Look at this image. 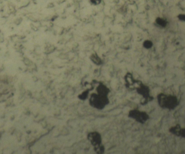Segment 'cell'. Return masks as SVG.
<instances>
[{
    "mask_svg": "<svg viewBox=\"0 0 185 154\" xmlns=\"http://www.w3.org/2000/svg\"><path fill=\"white\" fill-rule=\"evenodd\" d=\"M180 129H181V127L180 126V125H176L175 126L169 129V131L173 134L179 136V133Z\"/></svg>",
    "mask_w": 185,
    "mask_h": 154,
    "instance_id": "3957f363",
    "label": "cell"
},
{
    "mask_svg": "<svg viewBox=\"0 0 185 154\" xmlns=\"http://www.w3.org/2000/svg\"><path fill=\"white\" fill-rule=\"evenodd\" d=\"M101 0H91V2L94 4H100Z\"/></svg>",
    "mask_w": 185,
    "mask_h": 154,
    "instance_id": "52a82bcc",
    "label": "cell"
},
{
    "mask_svg": "<svg viewBox=\"0 0 185 154\" xmlns=\"http://www.w3.org/2000/svg\"><path fill=\"white\" fill-rule=\"evenodd\" d=\"M178 18L180 20L185 21V15H180L178 16Z\"/></svg>",
    "mask_w": 185,
    "mask_h": 154,
    "instance_id": "ba28073f",
    "label": "cell"
},
{
    "mask_svg": "<svg viewBox=\"0 0 185 154\" xmlns=\"http://www.w3.org/2000/svg\"><path fill=\"white\" fill-rule=\"evenodd\" d=\"M159 106L162 108L174 109L178 106V98L175 96L160 94L158 96Z\"/></svg>",
    "mask_w": 185,
    "mask_h": 154,
    "instance_id": "6da1fadb",
    "label": "cell"
},
{
    "mask_svg": "<svg viewBox=\"0 0 185 154\" xmlns=\"http://www.w3.org/2000/svg\"><path fill=\"white\" fill-rule=\"evenodd\" d=\"M133 116L134 117V118L141 122H145L148 119V116L146 113H140L139 111L133 113Z\"/></svg>",
    "mask_w": 185,
    "mask_h": 154,
    "instance_id": "7a4b0ae2",
    "label": "cell"
},
{
    "mask_svg": "<svg viewBox=\"0 0 185 154\" xmlns=\"http://www.w3.org/2000/svg\"><path fill=\"white\" fill-rule=\"evenodd\" d=\"M156 22L157 24L160 26H161L162 27H165L167 23L166 21L163 18H158L156 20Z\"/></svg>",
    "mask_w": 185,
    "mask_h": 154,
    "instance_id": "277c9868",
    "label": "cell"
},
{
    "mask_svg": "<svg viewBox=\"0 0 185 154\" xmlns=\"http://www.w3.org/2000/svg\"><path fill=\"white\" fill-rule=\"evenodd\" d=\"M179 136H181V137H184L185 138V129L181 128V129L179 131Z\"/></svg>",
    "mask_w": 185,
    "mask_h": 154,
    "instance_id": "8992f818",
    "label": "cell"
},
{
    "mask_svg": "<svg viewBox=\"0 0 185 154\" xmlns=\"http://www.w3.org/2000/svg\"><path fill=\"white\" fill-rule=\"evenodd\" d=\"M152 45H153L152 42H151V41H146L145 42H144V47H145V48H151V47Z\"/></svg>",
    "mask_w": 185,
    "mask_h": 154,
    "instance_id": "5b68a950",
    "label": "cell"
}]
</instances>
